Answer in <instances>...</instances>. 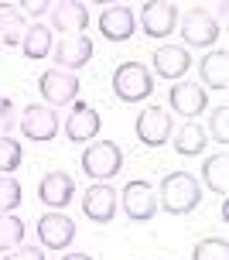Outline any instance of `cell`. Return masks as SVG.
<instances>
[{
  "label": "cell",
  "instance_id": "obj_1",
  "mask_svg": "<svg viewBox=\"0 0 229 260\" xmlns=\"http://www.w3.org/2000/svg\"><path fill=\"white\" fill-rule=\"evenodd\" d=\"M202 202V185L188 171H171L161 178L157 188V209H165L171 216H188L191 209Z\"/></svg>",
  "mask_w": 229,
  "mask_h": 260
},
{
  "label": "cell",
  "instance_id": "obj_2",
  "mask_svg": "<svg viewBox=\"0 0 229 260\" xmlns=\"http://www.w3.org/2000/svg\"><path fill=\"white\" fill-rule=\"evenodd\" d=\"M113 92L120 103H144L154 92V76L144 62H120L113 72Z\"/></svg>",
  "mask_w": 229,
  "mask_h": 260
},
{
  "label": "cell",
  "instance_id": "obj_3",
  "mask_svg": "<svg viewBox=\"0 0 229 260\" xmlns=\"http://www.w3.org/2000/svg\"><path fill=\"white\" fill-rule=\"evenodd\" d=\"M178 27H181V41L188 48H209V52H212V45L219 41V35H222V27L209 14V7H191V11H185L178 17Z\"/></svg>",
  "mask_w": 229,
  "mask_h": 260
},
{
  "label": "cell",
  "instance_id": "obj_4",
  "mask_svg": "<svg viewBox=\"0 0 229 260\" xmlns=\"http://www.w3.org/2000/svg\"><path fill=\"white\" fill-rule=\"evenodd\" d=\"M120 168H123V151H120L116 141H92L82 151V171L96 182H106V178L120 175Z\"/></svg>",
  "mask_w": 229,
  "mask_h": 260
},
{
  "label": "cell",
  "instance_id": "obj_5",
  "mask_svg": "<svg viewBox=\"0 0 229 260\" xmlns=\"http://www.w3.org/2000/svg\"><path fill=\"white\" fill-rule=\"evenodd\" d=\"M116 202H123V212H127L130 222H147L154 219V212H157V195H154V185L144 182V178H130L123 185V192L116 195Z\"/></svg>",
  "mask_w": 229,
  "mask_h": 260
},
{
  "label": "cell",
  "instance_id": "obj_6",
  "mask_svg": "<svg viewBox=\"0 0 229 260\" xmlns=\"http://www.w3.org/2000/svg\"><path fill=\"white\" fill-rule=\"evenodd\" d=\"M137 17H140V31L154 41L171 38L178 31V7L171 0H147Z\"/></svg>",
  "mask_w": 229,
  "mask_h": 260
},
{
  "label": "cell",
  "instance_id": "obj_7",
  "mask_svg": "<svg viewBox=\"0 0 229 260\" xmlns=\"http://www.w3.org/2000/svg\"><path fill=\"white\" fill-rule=\"evenodd\" d=\"M17 127H21V134H24L27 141H55L58 137V130H62V120H58V113L51 110V106L45 103H27L24 110H21V120H17Z\"/></svg>",
  "mask_w": 229,
  "mask_h": 260
},
{
  "label": "cell",
  "instance_id": "obj_8",
  "mask_svg": "<svg viewBox=\"0 0 229 260\" xmlns=\"http://www.w3.org/2000/svg\"><path fill=\"white\" fill-rule=\"evenodd\" d=\"M38 89L45 96V106H72L79 100V76L76 72H62V69H48L41 72Z\"/></svg>",
  "mask_w": 229,
  "mask_h": 260
},
{
  "label": "cell",
  "instance_id": "obj_9",
  "mask_svg": "<svg viewBox=\"0 0 229 260\" xmlns=\"http://www.w3.org/2000/svg\"><path fill=\"white\" fill-rule=\"evenodd\" d=\"M134 127H137V141L147 144V147H161V144H168V141H171V134H175L171 113L161 110V106H144Z\"/></svg>",
  "mask_w": 229,
  "mask_h": 260
},
{
  "label": "cell",
  "instance_id": "obj_10",
  "mask_svg": "<svg viewBox=\"0 0 229 260\" xmlns=\"http://www.w3.org/2000/svg\"><path fill=\"white\" fill-rule=\"evenodd\" d=\"M100 127H103L100 113H96L86 100H76V103H72V110H69V117H65V123H62L65 137H69L72 144H89V141H96Z\"/></svg>",
  "mask_w": 229,
  "mask_h": 260
},
{
  "label": "cell",
  "instance_id": "obj_11",
  "mask_svg": "<svg viewBox=\"0 0 229 260\" xmlns=\"http://www.w3.org/2000/svg\"><path fill=\"white\" fill-rule=\"evenodd\" d=\"M76 222L69 219L65 212H45L38 219V243H41V250H65L72 240H76Z\"/></svg>",
  "mask_w": 229,
  "mask_h": 260
},
{
  "label": "cell",
  "instance_id": "obj_12",
  "mask_svg": "<svg viewBox=\"0 0 229 260\" xmlns=\"http://www.w3.org/2000/svg\"><path fill=\"white\" fill-rule=\"evenodd\" d=\"M51 58H55V65L62 72H76V69L92 62V38H86V35H69V38L55 41L51 45Z\"/></svg>",
  "mask_w": 229,
  "mask_h": 260
},
{
  "label": "cell",
  "instance_id": "obj_13",
  "mask_svg": "<svg viewBox=\"0 0 229 260\" xmlns=\"http://www.w3.org/2000/svg\"><path fill=\"white\" fill-rule=\"evenodd\" d=\"M116 188L110 182H92L86 192H82V212L89 216L92 222H113L116 216Z\"/></svg>",
  "mask_w": 229,
  "mask_h": 260
},
{
  "label": "cell",
  "instance_id": "obj_14",
  "mask_svg": "<svg viewBox=\"0 0 229 260\" xmlns=\"http://www.w3.org/2000/svg\"><path fill=\"white\" fill-rule=\"evenodd\" d=\"M168 106H171V113H178L185 120H195L199 113H205V106H209V96L199 82H175L171 92H168Z\"/></svg>",
  "mask_w": 229,
  "mask_h": 260
},
{
  "label": "cell",
  "instance_id": "obj_15",
  "mask_svg": "<svg viewBox=\"0 0 229 260\" xmlns=\"http://www.w3.org/2000/svg\"><path fill=\"white\" fill-rule=\"evenodd\" d=\"M134 31H137V14L130 11L127 4H113V7H106L100 14V35L106 41H113V45L130 41Z\"/></svg>",
  "mask_w": 229,
  "mask_h": 260
},
{
  "label": "cell",
  "instance_id": "obj_16",
  "mask_svg": "<svg viewBox=\"0 0 229 260\" xmlns=\"http://www.w3.org/2000/svg\"><path fill=\"white\" fill-rule=\"evenodd\" d=\"M191 69V55L185 45H157L154 48V76L181 82Z\"/></svg>",
  "mask_w": 229,
  "mask_h": 260
},
{
  "label": "cell",
  "instance_id": "obj_17",
  "mask_svg": "<svg viewBox=\"0 0 229 260\" xmlns=\"http://www.w3.org/2000/svg\"><path fill=\"white\" fill-rule=\"evenodd\" d=\"M51 14V27L55 31H62L65 38L69 35H82L86 27H89V7L86 4H79V0H58V4H51L48 7Z\"/></svg>",
  "mask_w": 229,
  "mask_h": 260
},
{
  "label": "cell",
  "instance_id": "obj_18",
  "mask_svg": "<svg viewBox=\"0 0 229 260\" xmlns=\"http://www.w3.org/2000/svg\"><path fill=\"white\" fill-rule=\"evenodd\" d=\"M72 195H76V178H72L69 171H48L38 185L41 206L55 209V212H62V209L72 202Z\"/></svg>",
  "mask_w": 229,
  "mask_h": 260
},
{
  "label": "cell",
  "instance_id": "obj_19",
  "mask_svg": "<svg viewBox=\"0 0 229 260\" xmlns=\"http://www.w3.org/2000/svg\"><path fill=\"white\" fill-rule=\"evenodd\" d=\"M199 76H202V89H226L229 86V55L226 48H212V52L202 55V62H199Z\"/></svg>",
  "mask_w": 229,
  "mask_h": 260
},
{
  "label": "cell",
  "instance_id": "obj_20",
  "mask_svg": "<svg viewBox=\"0 0 229 260\" xmlns=\"http://www.w3.org/2000/svg\"><path fill=\"white\" fill-rule=\"evenodd\" d=\"M205 144H209V134H205V127H202V123H195V120L178 123L175 134H171V147H175V154H185V157L202 154Z\"/></svg>",
  "mask_w": 229,
  "mask_h": 260
},
{
  "label": "cell",
  "instance_id": "obj_21",
  "mask_svg": "<svg viewBox=\"0 0 229 260\" xmlns=\"http://www.w3.org/2000/svg\"><path fill=\"white\" fill-rule=\"evenodd\" d=\"M202 182L209 185V192L226 195L229 192V154L226 151H216L202 161Z\"/></svg>",
  "mask_w": 229,
  "mask_h": 260
},
{
  "label": "cell",
  "instance_id": "obj_22",
  "mask_svg": "<svg viewBox=\"0 0 229 260\" xmlns=\"http://www.w3.org/2000/svg\"><path fill=\"white\" fill-rule=\"evenodd\" d=\"M24 14H21V7L17 4H0V45H21V38H24Z\"/></svg>",
  "mask_w": 229,
  "mask_h": 260
},
{
  "label": "cell",
  "instance_id": "obj_23",
  "mask_svg": "<svg viewBox=\"0 0 229 260\" xmlns=\"http://www.w3.org/2000/svg\"><path fill=\"white\" fill-rule=\"evenodd\" d=\"M51 45H55V35H51L48 24H31L21 38V52L24 58H45L51 55Z\"/></svg>",
  "mask_w": 229,
  "mask_h": 260
},
{
  "label": "cell",
  "instance_id": "obj_24",
  "mask_svg": "<svg viewBox=\"0 0 229 260\" xmlns=\"http://www.w3.org/2000/svg\"><path fill=\"white\" fill-rule=\"evenodd\" d=\"M21 243H24V222H21V216L4 212L0 216V253H11Z\"/></svg>",
  "mask_w": 229,
  "mask_h": 260
},
{
  "label": "cell",
  "instance_id": "obj_25",
  "mask_svg": "<svg viewBox=\"0 0 229 260\" xmlns=\"http://www.w3.org/2000/svg\"><path fill=\"white\" fill-rule=\"evenodd\" d=\"M191 260H229L226 236H205L191 247Z\"/></svg>",
  "mask_w": 229,
  "mask_h": 260
},
{
  "label": "cell",
  "instance_id": "obj_26",
  "mask_svg": "<svg viewBox=\"0 0 229 260\" xmlns=\"http://www.w3.org/2000/svg\"><path fill=\"white\" fill-rule=\"evenodd\" d=\"M24 161V147L17 137H0V175H11V171L21 168Z\"/></svg>",
  "mask_w": 229,
  "mask_h": 260
},
{
  "label": "cell",
  "instance_id": "obj_27",
  "mask_svg": "<svg viewBox=\"0 0 229 260\" xmlns=\"http://www.w3.org/2000/svg\"><path fill=\"white\" fill-rule=\"evenodd\" d=\"M21 199H24V192H21L17 178H0V216L14 212V209L21 206Z\"/></svg>",
  "mask_w": 229,
  "mask_h": 260
},
{
  "label": "cell",
  "instance_id": "obj_28",
  "mask_svg": "<svg viewBox=\"0 0 229 260\" xmlns=\"http://www.w3.org/2000/svg\"><path fill=\"white\" fill-rule=\"evenodd\" d=\"M229 106L222 103V106H216V110H212V117H209V134H212V137H216V144L219 147H226L229 144Z\"/></svg>",
  "mask_w": 229,
  "mask_h": 260
},
{
  "label": "cell",
  "instance_id": "obj_29",
  "mask_svg": "<svg viewBox=\"0 0 229 260\" xmlns=\"http://www.w3.org/2000/svg\"><path fill=\"white\" fill-rule=\"evenodd\" d=\"M14 127H17V110L7 96H0V137H11Z\"/></svg>",
  "mask_w": 229,
  "mask_h": 260
},
{
  "label": "cell",
  "instance_id": "obj_30",
  "mask_svg": "<svg viewBox=\"0 0 229 260\" xmlns=\"http://www.w3.org/2000/svg\"><path fill=\"white\" fill-rule=\"evenodd\" d=\"M4 260H45V250H41V247H27V243H21V247H14L11 253H4Z\"/></svg>",
  "mask_w": 229,
  "mask_h": 260
},
{
  "label": "cell",
  "instance_id": "obj_31",
  "mask_svg": "<svg viewBox=\"0 0 229 260\" xmlns=\"http://www.w3.org/2000/svg\"><path fill=\"white\" fill-rule=\"evenodd\" d=\"M17 7H21V14H24V17H38V14H48V0H21V4H17Z\"/></svg>",
  "mask_w": 229,
  "mask_h": 260
},
{
  "label": "cell",
  "instance_id": "obj_32",
  "mask_svg": "<svg viewBox=\"0 0 229 260\" xmlns=\"http://www.w3.org/2000/svg\"><path fill=\"white\" fill-rule=\"evenodd\" d=\"M62 260H92L89 253H62Z\"/></svg>",
  "mask_w": 229,
  "mask_h": 260
},
{
  "label": "cell",
  "instance_id": "obj_33",
  "mask_svg": "<svg viewBox=\"0 0 229 260\" xmlns=\"http://www.w3.org/2000/svg\"><path fill=\"white\" fill-rule=\"evenodd\" d=\"M0 48H4V45H0Z\"/></svg>",
  "mask_w": 229,
  "mask_h": 260
}]
</instances>
